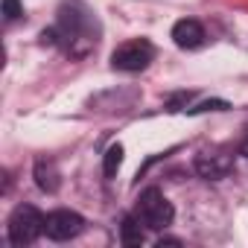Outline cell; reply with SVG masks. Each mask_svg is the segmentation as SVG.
I'll return each mask as SVG.
<instances>
[{
  "mask_svg": "<svg viewBox=\"0 0 248 248\" xmlns=\"http://www.w3.org/2000/svg\"><path fill=\"white\" fill-rule=\"evenodd\" d=\"M135 216H138L149 231H164V228L172 222L175 207H172V202H170L158 187H149V190H143V193H140Z\"/></svg>",
  "mask_w": 248,
  "mask_h": 248,
  "instance_id": "1",
  "label": "cell"
},
{
  "mask_svg": "<svg viewBox=\"0 0 248 248\" xmlns=\"http://www.w3.org/2000/svg\"><path fill=\"white\" fill-rule=\"evenodd\" d=\"M44 219L38 207L32 204H18L9 216V225H6V233H9V242L12 245H32L41 233H44Z\"/></svg>",
  "mask_w": 248,
  "mask_h": 248,
  "instance_id": "2",
  "label": "cell"
},
{
  "mask_svg": "<svg viewBox=\"0 0 248 248\" xmlns=\"http://www.w3.org/2000/svg\"><path fill=\"white\" fill-rule=\"evenodd\" d=\"M152 59H155V47L146 38H135V41L120 44L111 53V67L123 73H138V70H146Z\"/></svg>",
  "mask_w": 248,
  "mask_h": 248,
  "instance_id": "3",
  "label": "cell"
},
{
  "mask_svg": "<svg viewBox=\"0 0 248 248\" xmlns=\"http://www.w3.org/2000/svg\"><path fill=\"white\" fill-rule=\"evenodd\" d=\"M59 24H62V30H64V35L70 38V44H73V41H85L88 47L96 44V38H93V18H91V12H88L85 6H79V3L62 6Z\"/></svg>",
  "mask_w": 248,
  "mask_h": 248,
  "instance_id": "4",
  "label": "cell"
},
{
  "mask_svg": "<svg viewBox=\"0 0 248 248\" xmlns=\"http://www.w3.org/2000/svg\"><path fill=\"white\" fill-rule=\"evenodd\" d=\"M82 228H85V219L76 210H53L44 219V233L56 242H67V239L79 236Z\"/></svg>",
  "mask_w": 248,
  "mask_h": 248,
  "instance_id": "5",
  "label": "cell"
},
{
  "mask_svg": "<svg viewBox=\"0 0 248 248\" xmlns=\"http://www.w3.org/2000/svg\"><path fill=\"white\" fill-rule=\"evenodd\" d=\"M193 170H196L202 178H207V181H219V178L231 175V170H233V158L225 155V152H202V155H196Z\"/></svg>",
  "mask_w": 248,
  "mask_h": 248,
  "instance_id": "6",
  "label": "cell"
},
{
  "mask_svg": "<svg viewBox=\"0 0 248 248\" xmlns=\"http://www.w3.org/2000/svg\"><path fill=\"white\" fill-rule=\"evenodd\" d=\"M172 41L181 50H199L204 44V27L199 21H193V18H184V21H178L172 27Z\"/></svg>",
  "mask_w": 248,
  "mask_h": 248,
  "instance_id": "7",
  "label": "cell"
},
{
  "mask_svg": "<svg viewBox=\"0 0 248 248\" xmlns=\"http://www.w3.org/2000/svg\"><path fill=\"white\" fill-rule=\"evenodd\" d=\"M35 184H38L44 193H56L59 184H62L59 167H56L53 161H38V164H35Z\"/></svg>",
  "mask_w": 248,
  "mask_h": 248,
  "instance_id": "8",
  "label": "cell"
},
{
  "mask_svg": "<svg viewBox=\"0 0 248 248\" xmlns=\"http://www.w3.org/2000/svg\"><path fill=\"white\" fill-rule=\"evenodd\" d=\"M143 222L138 219V216H126L123 219V225H120V239H123V245H129V248H135V245H143V228H140Z\"/></svg>",
  "mask_w": 248,
  "mask_h": 248,
  "instance_id": "9",
  "label": "cell"
},
{
  "mask_svg": "<svg viewBox=\"0 0 248 248\" xmlns=\"http://www.w3.org/2000/svg\"><path fill=\"white\" fill-rule=\"evenodd\" d=\"M120 167H123V146L114 143V146H108L105 161H102V172H105V178H114Z\"/></svg>",
  "mask_w": 248,
  "mask_h": 248,
  "instance_id": "10",
  "label": "cell"
},
{
  "mask_svg": "<svg viewBox=\"0 0 248 248\" xmlns=\"http://www.w3.org/2000/svg\"><path fill=\"white\" fill-rule=\"evenodd\" d=\"M228 108H231V105H228L225 99H207V102L190 108V114H202V111H228Z\"/></svg>",
  "mask_w": 248,
  "mask_h": 248,
  "instance_id": "11",
  "label": "cell"
},
{
  "mask_svg": "<svg viewBox=\"0 0 248 248\" xmlns=\"http://www.w3.org/2000/svg\"><path fill=\"white\" fill-rule=\"evenodd\" d=\"M21 15H24L21 0H3V18H6V21H18Z\"/></svg>",
  "mask_w": 248,
  "mask_h": 248,
  "instance_id": "12",
  "label": "cell"
},
{
  "mask_svg": "<svg viewBox=\"0 0 248 248\" xmlns=\"http://www.w3.org/2000/svg\"><path fill=\"white\" fill-rule=\"evenodd\" d=\"M239 155H245V158H248V135H245V140H242V146H239Z\"/></svg>",
  "mask_w": 248,
  "mask_h": 248,
  "instance_id": "13",
  "label": "cell"
}]
</instances>
